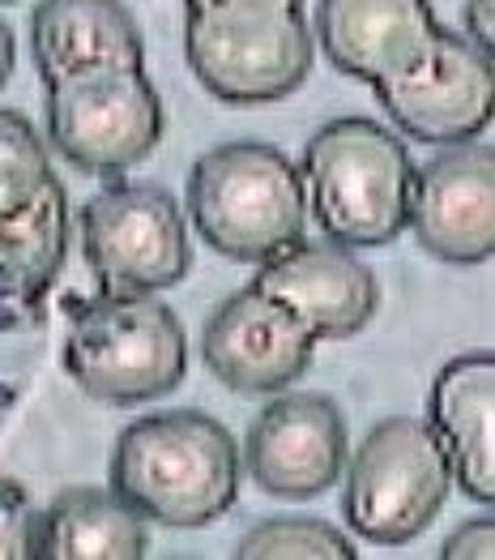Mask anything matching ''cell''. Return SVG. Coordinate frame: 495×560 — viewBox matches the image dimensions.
I'll return each mask as SVG.
<instances>
[{
	"mask_svg": "<svg viewBox=\"0 0 495 560\" xmlns=\"http://www.w3.org/2000/svg\"><path fill=\"white\" fill-rule=\"evenodd\" d=\"M69 253V197L60 180H47V188L22 210L0 214V282L39 295L60 275Z\"/></svg>",
	"mask_w": 495,
	"mask_h": 560,
	"instance_id": "ac0fdd59",
	"label": "cell"
},
{
	"mask_svg": "<svg viewBox=\"0 0 495 560\" xmlns=\"http://www.w3.org/2000/svg\"><path fill=\"white\" fill-rule=\"evenodd\" d=\"M405 138L457 145L474 141L495 112V60L465 31H436L432 47L405 69L372 86Z\"/></svg>",
	"mask_w": 495,
	"mask_h": 560,
	"instance_id": "9c48e42d",
	"label": "cell"
},
{
	"mask_svg": "<svg viewBox=\"0 0 495 560\" xmlns=\"http://www.w3.org/2000/svg\"><path fill=\"white\" fill-rule=\"evenodd\" d=\"M419 244L452 266H479L495 253V150L457 141L414 167L410 223Z\"/></svg>",
	"mask_w": 495,
	"mask_h": 560,
	"instance_id": "30bf717a",
	"label": "cell"
},
{
	"mask_svg": "<svg viewBox=\"0 0 495 560\" xmlns=\"http://www.w3.org/2000/svg\"><path fill=\"white\" fill-rule=\"evenodd\" d=\"M432 0H320L316 39L329 65L355 82H385L405 73L436 39Z\"/></svg>",
	"mask_w": 495,
	"mask_h": 560,
	"instance_id": "5bb4252c",
	"label": "cell"
},
{
	"mask_svg": "<svg viewBox=\"0 0 495 560\" xmlns=\"http://www.w3.org/2000/svg\"><path fill=\"white\" fill-rule=\"evenodd\" d=\"M342 470V517L360 539L380 548L419 539L449 501L452 470L445 445L419 416L380 420Z\"/></svg>",
	"mask_w": 495,
	"mask_h": 560,
	"instance_id": "8992f818",
	"label": "cell"
},
{
	"mask_svg": "<svg viewBox=\"0 0 495 560\" xmlns=\"http://www.w3.org/2000/svg\"><path fill=\"white\" fill-rule=\"evenodd\" d=\"M465 35L492 51L495 44V0H465Z\"/></svg>",
	"mask_w": 495,
	"mask_h": 560,
	"instance_id": "603a6c76",
	"label": "cell"
},
{
	"mask_svg": "<svg viewBox=\"0 0 495 560\" xmlns=\"http://www.w3.org/2000/svg\"><path fill=\"white\" fill-rule=\"evenodd\" d=\"M188 219L214 253L261 266L304 240V176L270 141L214 145L188 172Z\"/></svg>",
	"mask_w": 495,
	"mask_h": 560,
	"instance_id": "3957f363",
	"label": "cell"
},
{
	"mask_svg": "<svg viewBox=\"0 0 495 560\" xmlns=\"http://www.w3.org/2000/svg\"><path fill=\"white\" fill-rule=\"evenodd\" d=\"M47 86V141L78 172L125 176L167 129L163 103L145 69L86 65L69 69Z\"/></svg>",
	"mask_w": 495,
	"mask_h": 560,
	"instance_id": "52a82bcc",
	"label": "cell"
},
{
	"mask_svg": "<svg viewBox=\"0 0 495 560\" xmlns=\"http://www.w3.org/2000/svg\"><path fill=\"white\" fill-rule=\"evenodd\" d=\"M440 557L445 560H470V557L492 560L495 557V522L492 517H470V522H461L449 539H445Z\"/></svg>",
	"mask_w": 495,
	"mask_h": 560,
	"instance_id": "7402d4cb",
	"label": "cell"
},
{
	"mask_svg": "<svg viewBox=\"0 0 495 560\" xmlns=\"http://www.w3.org/2000/svg\"><path fill=\"white\" fill-rule=\"evenodd\" d=\"M13 65H17V44H13V31H9L4 22H0V86L9 82Z\"/></svg>",
	"mask_w": 495,
	"mask_h": 560,
	"instance_id": "cb8c5ba5",
	"label": "cell"
},
{
	"mask_svg": "<svg viewBox=\"0 0 495 560\" xmlns=\"http://www.w3.org/2000/svg\"><path fill=\"white\" fill-rule=\"evenodd\" d=\"M299 176L308 210L333 244L385 248L410 223V150L393 129L367 116L320 125L304 145Z\"/></svg>",
	"mask_w": 495,
	"mask_h": 560,
	"instance_id": "7a4b0ae2",
	"label": "cell"
},
{
	"mask_svg": "<svg viewBox=\"0 0 495 560\" xmlns=\"http://www.w3.org/2000/svg\"><path fill=\"white\" fill-rule=\"evenodd\" d=\"M64 373L107 407H137L172 394L188 373V338L158 295H103L73 313Z\"/></svg>",
	"mask_w": 495,
	"mask_h": 560,
	"instance_id": "5b68a950",
	"label": "cell"
},
{
	"mask_svg": "<svg viewBox=\"0 0 495 560\" xmlns=\"http://www.w3.org/2000/svg\"><path fill=\"white\" fill-rule=\"evenodd\" d=\"M188 9H201V4H214V0H184ZM278 4H304V0H278Z\"/></svg>",
	"mask_w": 495,
	"mask_h": 560,
	"instance_id": "d4e9b609",
	"label": "cell"
},
{
	"mask_svg": "<svg viewBox=\"0 0 495 560\" xmlns=\"http://www.w3.org/2000/svg\"><path fill=\"white\" fill-rule=\"evenodd\" d=\"M78 235L103 295H154L188 279L192 266L184 210L158 185L116 180L94 192Z\"/></svg>",
	"mask_w": 495,
	"mask_h": 560,
	"instance_id": "ba28073f",
	"label": "cell"
},
{
	"mask_svg": "<svg viewBox=\"0 0 495 560\" xmlns=\"http://www.w3.org/2000/svg\"><path fill=\"white\" fill-rule=\"evenodd\" d=\"M47 180H56V172H51L44 138L22 112L0 107V214L31 206L47 188Z\"/></svg>",
	"mask_w": 495,
	"mask_h": 560,
	"instance_id": "ffe728a7",
	"label": "cell"
},
{
	"mask_svg": "<svg viewBox=\"0 0 495 560\" xmlns=\"http://www.w3.org/2000/svg\"><path fill=\"white\" fill-rule=\"evenodd\" d=\"M316 338L257 287L226 295L201 329L205 369L235 394H282L308 373Z\"/></svg>",
	"mask_w": 495,
	"mask_h": 560,
	"instance_id": "8fae6325",
	"label": "cell"
},
{
	"mask_svg": "<svg viewBox=\"0 0 495 560\" xmlns=\"http://www.w3.org/2000/svg\"><path fill=\"white\" fill-rule=\"evenodd\" d=\"M145 517L111 488H69L39 510V560H141Z\"/></svg>",
	"mask_w": 495,
	"mask_h": 560,
	"instance_id": "e0dca14e",
	"label": "cell"
},
{
	"mask_svg": "<svg viewBox=\"0 0 495 560\" xmlns=\"http://www.w3.org/2000/svg\"><path fill=\"white\" fill-rule=\"evenodd\" d=\"M184 60L197 82L231 107L278 103L313 73V31L299 4L214 0L188 9Z\"/></svg>",
	"mask_w": 495,
	"mask_h": 560,
	"instance_id": "277c9868",
	"label": "cell"
},
{
	"mask_svg": "<svg viewBox=\"0 0 495 560\" xmlns=\"http://www.w3.org/2000/svg\"><path fill=\"white\" fill-rule=\"evenodd\" d=\"M0 4H13V0H0Z\"/></svg>",
	"mask_w": 495,
	"mask_h": 560,
	"instance_id": "484cf974",
	"label": "cell"
},
{
	"mask_svg": "<svg viewBox=\"0 0 495 560\" xmlns=\"http://www.w3.org/2000/svg\"><path fill=\"white\" fill-rule=\"evenodd\" d=\"M239 445L205 411L133 420L111 450V492L145 522L192 530L223 517L239 497Z\"/></svg>",
	"mask_w": 495,
	"mask_h": 560,
	"instance_id": "6da1fadb",
	"label": "cell"
},
{
	"mask_svg": "<svg viewBox=\"0 0 495 560\" xmlns=\"http://www.w3.org/2000/svg\"><path fill=\"white\" fill-rule=\"evenodd\" d=\"M432 432L445 445L452 483L479 505L495 501V360L470 351L449 360L432 381Z\"/></svg>",
	"mask_w": 495,
	"mask_h": 560,
	"instance_id": "9a60e30c",
	"label": "cell"
},
{
	"mask_svg": "<svg viewBox=\"0 0 495 560\" xmlns=\"http://www.w3.org/2000/svg\"><path fill=\"white\" fill-rule=\"evenodd\" d=\"M239 560H355V544L333 526V522H320V517H266L257 522L252 530H244Z\"/></svg>",
	"mask_w": 495,
	"mask_h": 560,
	"instance_id": "d6986e66",
	"label": "cell"
},
{
	"mask_svg": "<svg viewBox=\"0 0 495 560\" xmlns=\"http://www.w3.org/2000/svg\"><path fill=\"white\" fill-rule=\"evenodd\" d=\"M0 560H39V510L17 479H0Z\"/></svg>",
	"mask_w": 495,
	"mask_h": 560,
	"instance_id": "44dd1931",
	"label": "cell"
},
{
	"mask_svg": "<svg viewBox=\"0 0 495 560\" xmlns=\"http://www.w3.org/2000/svg\"><path fill=\"white\" fill-rule=\"evenodd\" d=\"M31 60L44 82L86 65L145 69V44L125 0H39L31 13Z\"/></svg>",
	"mask_w": 495,
	"mask_h": 560,
	"instance_id": "2e32d148",
	"label": "cell"
},
{
	"mask_svg": "<svg viewBox=\"0 0 495 560\" xmlns=\"http://www.w3.org/2000/svg\"><path fill=\"white\" fill-rule=\"evenodd\" d=\"M346 420L325 394H282L252 420L244 467L282 501H308L333 488L346 467Z\"/></svg>",
	"mask_w": 495,
	"mask_h": 560,
	"instance_id": "7c38bea8",
	"label": "cell"
},
{
	"mask_svg": "<svg viewBox=\"0 0 495 560\" xmlns=\"http://www.w3.org/2000/svg\"><path fill=\"white\" fill-rule=\"evenodd\" d=\"M248 287L266 291L282 308H291L316 342L360 334L380 308L376 275L355 257V248L333 244V240L325 244L295 240L291 248L266 257Z\"/></svg>",
	"mask_w": 495,
	"mask_h": 560,
	"instance_id": "4fadbf2b",
	"label": "cell"
}]
</instances>
